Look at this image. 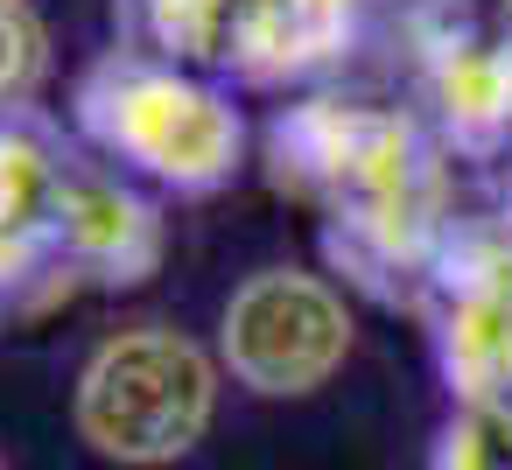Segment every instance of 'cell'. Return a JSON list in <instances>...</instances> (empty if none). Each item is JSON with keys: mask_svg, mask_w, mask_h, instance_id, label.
Returning <instances> with one entry per match:
<instances>
[{"mask_svg": "<svg viewBox=\"0 0 512 470\" xmlns=\"http://www.w3.org/2000/svg\"><path fill=\"white\" fill-rule=\"evenodd\" d=\"M491 22H498V36L512 43V0H491Z\"/></svg>", "mask_w": 512, "mask_h": 470, "instance_id": "8fae6325", "label": "cell"}, {"mask_svg": "<svg viewBox=\"0 0 512 470\" xmlns=\"http://www.w3.org/2000/svg\"><path fill=\"white\" fill-rule=\"evenodd\" d=\"M414 99L456 162H505L512 155V43L498 36V22L477 43L414 71Z\"/></svg>", "mask_w": 512, "mask_h": 470, "instance_id": "8992f818", "label": "cell"}, {"mask_svg": "<svg viewBox=\"0 0 512 470\" xmlns=\"http://www.w3.org/2000/svg\"><path fill=\"white\" fill-rule=\"evenodd\" d=\"M43 78H50V29L36 0H0V113L29 106Z\"/></svg>", "mask_w": 512, "mask_h": 470, "instance_id": "9c48e42d", "label": "cell"}, {"mask_svg": "<svg viewBox=\"0 0 512 470\" xmlns=\"http://www.w3.org/2000/svg\"><path fill=\"white\" fill-rule=\"evenodd\" d=\"M71 134V127H64ZM50 239H57V260L85 281H148L162 267V246H169V225L148 197V183H134L127 169L85 155L71 141V162H64V190H57V218H50Z\"/></svg>", "mask_w": 512, "mask_h": 470, "instance_id": "277c9868", "label": "cell"}, {"mask_svg": "<svg viewBox=\"0 0 512 470\" xmlns=\"http://www.w3.org/2000/svg\"><path fill=\"white\" fill-rule=\"evenodd\" d=\"M232 36H239V0H113V43L232 78Z\"/></svg>", "mask_w": 512, "mask_h": 470, "instance_id": "52a82bcc", "label": "cell"}, {"mask_svg": "<svg viewBox=\"0 0 512 470\" xmlns=\"http://www.w3.org/2000/svg\"><path fill=\"white\" fill-rule=\"evenodd\" d=\"M442 470H512V400H463L442 428Z\"/></svg>", "mask_w": 512, "mask_h": 470, "instance_id": "30bf717a", "label": "cell"}, {"mask_svg": "<svg viewBox=\"0 0 512 470\" xmlns=\"http://www.w3.org/2000/svg\"><path fill=\"white\" fill-rule=\"evenodd\" d=\"M372 0H239L232 85L239 92H309L351 64Z\"/></svg>", "mask_w": 512, "mask_h": 470, "instance_id": "5b68a950", "label": "cell"}, {"mask_svg": "<svg viewBox=\"0 0 512 470\" xmlns=\"http://www.w3.org/2000/svg\"><path fill=\"white\" fill-rule=\"evenodd\" d=\"M218 351H225L232 379L267 400L316 393L351 358V309L309 267H260L232 288Z\"/></svg>", "mask_w": 512, "mask_h": 470, "instance_id": "3957f363", "label": "cell"}, {"mask_svg": "<svg viewBox=\"0 0 512 470\" xmlns=\"http://www.w3.org/2000/svg\"><path fill=\"white\" fill-rule=\"evenodd\" d=\"M218 414V365L176 323L113 330L78 372V435L113 463H176Z\"/></svg>", "mask_w": 512, "mask_h": 470, "instance_id": "7a4b0ae2", "label": "cell"}, {"mask_svg": "<svg viewBox=\"0 0 512 470\" xmlns=\"http://www.w3.org/2000/svg\"><path fill=\"white\" fill-rule=\"evenodd\" d=\"M491 29V15L477 0H393V43L407 50V71H428L435 57L477 43Z\"/></svg>", "mask_w": 512, "mask_h": 470, "instance_id": "ba28073f", "label": "cell"}, {"mask_svg": "<svg viewBox=\"0 0 512 470\" xmlns=\"http://www.w3.org/2000/svg\"><path fill=\"white\" fill-rule=\"evenodd\" d=\"M64 127L85 155L127 169L169 197H211L253 162V120L239 85L218 71H183L141 50H99L64 99Z\"/></svg>", "mask_w": 512, "mask_h": 470, "instance_id": "6da1fadb", "label": "cell"}, {"mask_svg": "<svg viewBox=\"0 0 512 470\" xmlns=\"http://www.w3.org/2000/svg\"><path fill=\"white\" fill-rule=\"evenodd\" d=\"M0 302H8V288H0Z\"/></svg>", "mask_w": 512, "mask_h": 470, "instance_id": "7c38bea8", "label": "cell"}]
</instances>
